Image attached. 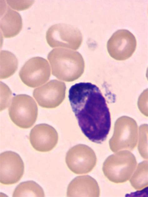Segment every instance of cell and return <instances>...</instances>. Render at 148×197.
Returning a JSON list of instances; mask_svg holds the SVG:
<instances>
[{
	"label": "cell",
	"instance_id": "cell-14",
	"mask_svg": "<svg viewBox=\"0 0 148 197\" xmlns=\"http://www.w3.org/2000/svg\"><path fill=\"white\" fill-rule=\"evenodd\" d=\"M0 79H4L12 75L17 69L18 60L12 52L7 50L1 51Z\"/></svg>",
	"mask_w": 148,
	"mask_h": 197
},
{
	"label": "cell",
	"instance_id": "cell-9",
	"mask_svg": "<svg viewBox=\"0 0 148 197\" xmlns=\"http://www.w3.org/2000/svg\"><path fill=\"white\" fill-rule=\"evenodd\" d=\"M24 164L20 156L11 151L3 152L0 155V181L5 185L17 182L24 172Z\"/></svg>",
	"mask_w": 148,
	"mask_h": 197
},
{
	"label": "cell",
	"instance_id": "cell-6",
	"mask_svg": "<svg viewBox=\"0 0 148 197\" xmlns=\"http://www.w3.org/2000/svg\"><path fill=\"white\" fill-rule=\"evenodd\" d=\"M22 81L32 88L39 86L46 82L50 75V67L47 60L39 56L27 61L19 72Z\"/></svg>",
	"mask_w": 148,
	"mask_h": 197
},
{
	"label": "cell",
	"instance_id": "cell-10",
	"mask_svg": "<svg viewBox=\"0 0 148 197\" xmlns=\"http://www.w3.org/2000/svg\"><path fill=\"white\" fill-rule=\"evenodd\" d=\"M66 89L64 83L53 80L33 90V95L41 107L53 108L59 105L63 100Z\"/></svg>",
	"mask_w": 148,
	"mask_h": 197
},
{
	"label": "cell",
	"instance_id": "cell-17",
	"mask_svg": "<svg viewBox=\"0 0 148 197\" xmlns=\"http://www.w3.org/2000/svg\"><path fill=\"white\" fill-rule=\"evenodd\" d=\"M11 7L17 11H22L29 8L34 2L33 0H7Z\"/></svg>",
	"mask_w": 148,
	"mask_h": 197
},
{
	"label": "cell",
	"instance_id": "cell-5",
	"mask_svg": "<svg viewBox=\"0 0 148 197\" xmlns=\"http://www.w3.org/2000/svg\"><path fill=\"white\" fill-rule=\"evenodd\" d=\"M46 39L52 47H62L76 50L81 44L83 36L76 27L67 24L58 23L48 29Z\"/></svg>",
	"mask_w": 148,
	"mask_h": 197
},
{
	"label": "cell",
	"instance_id": "cell-4",
	"mask_svg": "<svg viewBox=\"0 0 148 197\" xmlns=\"http://www.w3.org/2000/svg\"><path fill=\"white\" fill-rule=\"evenodd\" d=\"M136 165V159L132 155H112L105 161L102 170L105 176L110 181L121 183L130 178Z\"/></svg>",
	"mask_w": 148,
	"mask_h": 197
},
{
	"label": "cell",
	"instance_id": "cell-2",
	"mask_svg": "<svg viewBox=\"0 0 148 197\" xmlns=\"http://www.w3.org/2000/svg\"><path fill=\"white\" fill-rule=\"evenodd\" d=\"M52 74L66 81L74 79V76L81 75L84 71L83 59L78 52L63 48H55L48 54Z\"/></svg>",
	"mask_w": 148,
	"mask_h": 197
},
{
	"label": "cell",
	"instance_id": "cell-7",
	"mask_svg": "<svg viewBox=\"0 0 148 197\" xmlns=\"http://www.w3.org/2000/svg\"><path fill=\"white\" fill-rule=\"evenodd\" d=\"M65 161L72 172L76 174H83L93 169L96 164V158L91 148L79 145L69 150L66 154Z\"/></svg>",
	"mask_w": 148,
	"mask_h": 197
},
{
	"label": "cell",
	"instance_id": "cell-1",
	"mask_svg": "<svg viewBox=\"0 0 148 197\" xmlns=\"http://www.w3.org/2000/svg\"><path fill=\"white\" fill-rule=\"evenodd\" d=\"M68 98L84 135L96 143L104 141L110 129L111 117L106 100L99 87L90 82L76 83L70 88Z\"/></svg>",
	"mask_w": 148,
	"mask_h": 197
},
{
	"label": "cell",
	"instance_id": "cell-12",
	"mask_svg": "<svg viewBox=\"0 0 148 197\" xmlns=\"http://www.w3.org/2000/svg\"><path fill=\"white\" fill-rule=\"evenodd\" d=\"M3 1H1V31L4 38H11L17 35L21 31L22 18L18 12L11 9Z\"/></svg>",
	"mask_w": 148,
	"mask_h": 197
},
{
	"label": "cell",
	"instance_id": "cell-16",
	"mask_svg": "<svg viewBox=\"0 0 148 197\" xmlns=\"http://www.w3.org/2000/svg\"><path fill=\"white\" fill-rule=\"evenodd\" d=\"M130 181L136 189H140L147 185V161L139 164Z\"/></svg>",
	"mask_w": 148,
	"mask_h": 197
},
{
	"label": "cell",
	"instance_id": "cell-13",
	"mask_svg": "<svg viewBox=\"0 0 148 197\" xmlns=\"http://www.w3.org/2000/svg\"><path fill=\"white\" fill-rule=\"evenodd\" d=\"M100 190L96 181L87 175L77 176L69 183L67 188L68 197H98Z\"/></svg>",
	"mask_w": 148,
	"mask_h": 197
},
{
	"label": "cell",
	"instance_id": "cell-11",
	"mask_svg": "<svg viewBox=\"0 0 148 197\" xmlns=\"http://www.w3.org/2000/svg\"><path fill=\"white\" fill-rule=\"evenodd\" d=\"M58 138L55 129L46 124L35 126L29 134V141L31 145L36 150L41 152L48 151L56 146Z\"/></svg>",
	"mask_w": 148,
	"mask_h": 197
},
{
	"label": "cell",
	"instance_id": "cell-8",
	"mask_svg": "<svg viewBox=\"0 0 148 197\" xmlns=\"http://www.w3.org/2000/svg\"><path fill=\"white\" fill-rule=\"evenodd\" d=\"M136 41L130 31L122 29L117 30L107 42V48L110 56L117 60H124L131 56L135 50Z\"/></svg>",
	"mask_w": 148,
	"mask_h": 197
},
{
	"label": "cell",
	"instance_id": "cell-3",
	"mask_svg": "<svg viewBox=\"0 0 148 197\" xmlns=\"http://www.w3.org/2000/svg\"><path fill=\"white\" fill-rule=\"evenodd\" d=\"M8 112L11 119L15 125L21 128H28L36 121L38 108L31 97L20 94L13 98Z\"/></svg>",
	"mask_w": 148,
	"mask_h": 197
},
{
	"label": "cell",
	"instance_id": "cell-15",
	"mask_svg": "<svg viewBox=\"0 0 148 197\" xmlns=\"http://www.w3.org/2000/svg\"><path fill=\"white\" fill-rule=\"evenodd\" d=\"M44 192L42 187L32 180L21 183L16 188L13 197H44Z\"/></svg>",
	"mask_w": 148,
	"mask_h": 197
}]
</instances>
